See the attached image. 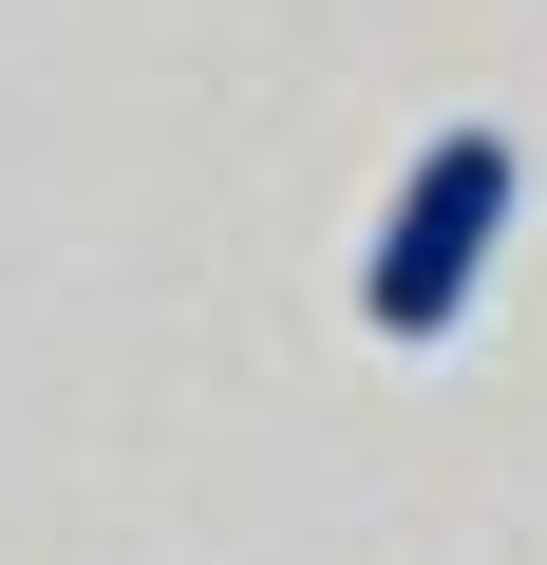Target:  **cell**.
Segmentation results:
<instances>
[{"instance_id":"obj_1","label":"cell","mask_w":547,"mask_h":565,"mask_svg":"<svg viewBox=\"0 0 547 565\" xmlns=\"http://www.w3.org/2000/svg\"><path fill=\"white\" fill-rule=\"evenodd\" d=\"M509 132H434L415 170H397V207H378V245H359V321L378 340H453L472 321V282H491V245H509Z\"/></svg>"}]
</instances>
